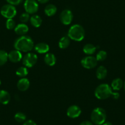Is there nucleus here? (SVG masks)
Segmentation results:
<instances>
[{
  "label": "nucleus",
  "mask_w": 125,
  "mask_h": 125,
  "mask_svg": "<svg viewBox=\"0 0 125 125\" xmlns=\"http://www.w3.org/2000/svg\"><path fill=\"white\" fill-rule=\"evenodd\" d=\"M14 46L15 50L21 52H28L34 48V41L29 36H21L15 39Z\"/></svg>",
  "instance_id": "1"
},
{
  "label": "nucleus",
  "mask_w": 125,
  "mask_h": 125,
  "mask_svg": "<svg viewBox=\"0 0 125 125\" xmlns=\"http://www.w3.org/2000/svg\"><path fill=\"white\" fill-rule=\"evenodd\" d=\"M85 31L82 26L79 24H75L69 28L68 33V36L71 39L75 41H81L84 39Z\"/></svg>",
  "instance_id": "2"
},
{
  "label": "nucleus",
  "mask_w": 125,
  "mask_h": 125,
  "mask_svg": "<svg viewBox=\"0 0 125 125\" xmlns=\"http://www.w3.org/2000/svg\"><path fill=\"white\" fill-rule=\"evenodd\" d=\"M114 92L112 88L108 84L103 83L99 85L94 91V95L98 99L104 100L113 95Z\"/></svg>",
  "instance_id": "3"
},
{
  "label": "nucleus",
  "mask_w": 125,
  "mask_h": 125,
  "mask_svg": "<svg viewBox=\"0 0 125 125\" xmlns=\"http://www.w3.org/2000/svg\"><path fill=\"white\" fill-rule=\"evenodd\" d=\"M106 112L101 107H96L92 111L91 120L93 123L96 125H101L106 120Z\"/></svg>",
  "instance_id": "4"
},
{
  "label": "nucleus",
  "mask_w": 125,
  "mask_h": 125,
  "mask_svg": "<svg viewBox=\"0 0 125 125\" xmlns=\"http://www.w3.org/2000/svg\"><path fill=\"white\" fill-rule=\"evenodd\" d=\"M1 14L8 19H13L17 14L16 8L12 4H5L1 9Z\"/></svg>",
  "instance_id": "5"
},
{
  "label": "nucleus",
  "mask_w": 125,
  "mask_h": 125,
  "mask_svg": "<svg viewBox=\"0 0 125 125\" xmlns=\"http://www.w3.org/2000/svg\"><path fill=\"white\" fill-rule=\"evenodd\" d=\"M38 61V56L34 53H28L22 58V62L26 68H32Z\"/></svg>",
  "instance_id": "6"
},
{
  "label": "nucleus",
  "mask_w": 125,
  "mask_h": 125,
  "mask_svg": "<svg viewBox=\"0 0 125 125\" xmlns=\"http://www.w3.org/2000/svg\"><path fill=\"white\" fill-rule=\"evenodd\" d=\"M24 8L26 12L29 14H34L38 12L39 5L36 0H26L24 3Z\"/></svg>",
  "instance_id": "7"
},
{
  "label": "nucleus",
  "mask_w": 125,
  "mask_h": 125,
  "mask_svg": "<svg viewBox=\"0 0 125 125\" xmlns=\"http://www.w3.org/2000/svg\"><path fill=\"white\" fill-rule=\"evenodd\" d=\"M81 64L85 69H93L95 68L98 64V60L94 56H86L81 60Z\"/></svg>",
  "instance_id": "8"
},
{
  "label": "nucleus",
  "mask_w": 125,
  "mask_h": 125,
  "mask_svg": "<svg viewBox=\"0 0 125 125\" xmlns=\"http://www.w3.org/2000/svg\"><path fill=\"white\" fill-rule=\"evenodd\" d=\"M61 22L64 25H69L72 23L73 20V12L69 9L62 10L60 15Z\"/></svg>",
  "instance_id": "9"
},
{
  "label": "nucleus",
  "mask_w": 125,
  "mask_h": 125,
  "mask_svg": "<svg viewBox=\"0 0 125 125\" xmlns=\"http://www.w3.org/2000/svg\"><path fill=\"white\" fill-rule=\"evenodd\" d=\"M81 113V109L77 105H71L67 110V115L71 118L79 117Z\"/></svg>",
  "instance_id": "10"
},
{
  "label": "nucleus",
  "mask_w": 125,
  "mask_h": 125,
  "mask_svg": "<svg viewBox=\"0 0 125 125\" xmlns=\"http://www.w3.org/2000/svg\"><path fill=\"white\" fill-rule=\"evenodd\" d=\"M23 58L21 52L17 50H12L8 53V60L12 62H18Z\"/></svg>",
  "instance_id": "11"
},
{
  "label": "nucleus",
  "mask_w": 125,
  "mask_h": 125,
  "mask_svg": "<svg viewBox=\"0 0 125 125\" xmlns=\"http://www.w3.org/2000/svg\"><path fill=\"white\" fill-rule=\"evenodd\" d=\"M30 85V80L26 78H21L18 81L17 86V88L21 91H25L29 88Z\"/></svg>",
  "instance_id": "12"
},
{
  "label": "nucleus",
  "mask_w": 125,
  "mask_h": 125,
  "mask_svg": "<svg viewBox=\"0 0 125 125\" xmlns=\"http://www.w3.org/2000/svg\"><path fill=\"white\" fill-rule=\"evenodd\" d=\"M28 26L25 23H20L17 25L14 28L15 33L18 35L24 36L28 32Z\"/></svg>",
  "instance_id": "13"
},
{
  "label": "nucleus",
  "mask_w": 125,
  "mask_h": 125,
  "mask_svg": "<svg viewBox=\"0 0 125 125\" xmlns=\"http://www.w3.org/2000/svg\"><path fill=\"white\" fill-rule=\"evenodd\" d=\"M34 50L39 53H46L49 51V45L45 42H40L34 47Z\"/></svg>",
  "instance_id": "14"
},
{
  "label": "nucleus",
  "mask_w": 125,
  "mask_h": 125,
  "mask_svg": "<svg viewBox=\"0 0 125 125\" xmlns=\"http://www.w3.org/2000/svg\"><path fill=\"white\" fill-rule=\"evenodd\" d=\"M10 95L9 92L6 90L0 91V103L2 104H8L10 102Z\"/></svg>",
  "instance_id": "15"
},
{
  "label": "nucleus",
  "mask_w": 125,
  "mask_h": 125,
  "mask_svg": "<svg viewBox=\"0 0 125 125\" xmlns=\"http://www.w3.org/2000/svg\"><path fill=\"white\" fill-rule=\"evenodd\" d=\"M56 59L55 55L51 53H47L44 56V62L45 64L50 66L55 65L56 63Z\"/></svg>",
  "instance_id": "16"
},
{
  "label": "nucleus",
  "mask_w": 125,
  "mask_h": 125,
  "mask_svg": "<svg viewBox=\"0 0 125 125\" xmlns=\"http://www.w3.org/2000/svg\"><path fill=\"white\" fill-rule=\"evenodd\" d=\"M107 75V70L104 66H101L97 69L96 72V75L99 80H103L106 77Z\"/></svg>",
  "instance_id": "17"
},
{
  "label": "nucleus",
  "mask_w": 125,
  "mask_h": 125,
  "mask_svg": "<svg viewBox=\"0 0 125 125\" xmlns=\"http://www.w3.org/2000/svg\"><path fill=\"white\" fill-rule=\"evenodd\" d=\"M123 85L124 83L121 79L116 78V79H114L113 81L112 82L111 87L112 90H115V91H118L122 88Z\"/></svg>",
  "instance_id": "18"
},
{
  "label": "nucleus",
  "mask_w": 125,
  "mask_h": 125,
  "mask_svg": "<svg viewBox=\"0 0 125 125\" xmlns=\"http://www.w3.org/2000/svg\"><path fill=\"white\" fill-rule=\"evenodd\" d=\"M30 21L31 25L35 28H39L42 23L41 17L38 15H33V16H31L30 17Z\"/></svg>",
  "instance_id": "19"
},
{
  "label": "nucleus",
  "mask_w": 125,
  "mask_h": 125,
  "mask_svg": "<svg viewBox=\"0 0 125 125\" xmlns=\"http://www.w3.org/2000/svg\"><path fill=\"white\" fill-rule=\"evenodd\" d=\"M57 11V8L53 4H48L44 9V12L45 15L48 17H52L55 15Z\"/></svg>",
  "instance_id": "20"
},
{
  "label": "nucleus",
  "mask_w": 125,
  "mask_h": 125,
  "mask_svg": "<svg viewBox=\"0 0 125 125\" xmlns=\"http://www.w3.org/2000/svg\"><path fill=\"white\" fill-rule=\"evenodd\" d=\"M70 38L68 36H63L59 41L58 45L59 47L61 49H65L69 47L70 45L71 41Z\"/></svg>",
  "instance_id": "21"
},
{
  "label": "nucleus",
  "mask_w": 125,
  "mask_h": 125,
  "mask_svg": "<svg viewBox=\"0 0 125 125\" xmlns=\"http://www.w3.org/2000/svg\"><path fill=\"white\" fill-rule=\"evenodd\" d=\"M97 47L92 44H86L83 48V51L86 55H91L95 53Z\"/></svg>",
  "instance_id": "22"
},
{
  "label": "nucleus",
  "mask_w": 125,
  "mask_h": 125,
  "mask_svg": "<svg viewBox=\"0 0 125 125\" xmlns=\"http://www.w3.org/2000/svg\"><path fill=\"white\" fill-rule=\"evenodd\" d=\"M8 60V53L4 50H0V66H3L6 63Z\"/></svg>",
  "instance_id": "23"
},
{
  "label": "nucleus",
  "mask_w": 125,
  "mask_h": 125,
  "mask_svg": "<svg viewBox=\"0 0 125 125\" xmlns=\"http://www.w3.org/2000/svg\"><path fill=\"white\" fill-rule=\"evenodd\" d=\"M28 74V70L25 66H21L18 68L16 71V74L20 77H25Z\"/></svg>",
  "instance_id": "24"
},
{
  "label": "nucleus",
  "mask_w": 125,
  "mask_h": 125,
  "mask_svg": "<svg viewBox=\"0 0 125 125\" xmlns=\"http://www.w3.org/2000/svg\"><path fill=\"white\" fill-rule=\"evenodd\" d=\"M14 118L17 122L22 123L25 121L26 119V116L25 114L22 112H17L14 116Z\"/></svg>",
  "instance_id": "25"
},
{
  "label": "nucleus",
  "mask_w": 125,
  "mask_h": 125,
  "mask_svg": "<svg viewBox=\"0 0 125 125\" xmlns=\"http://www.w3.org/2000/svg\"><path fill=\"white\" fill-rule=\"evenodd\" d=\"M107 56V54L106 52L104 50H101L97 53L96 58L98 60V61H103L106 59Z\"/></svg>",
  "instance_id": "26"
},
{
  "label": "nucleus",
  "mask_w": 125,
  "mask_h": 125,
  "mask_svg": "<svg viewBox=\"0 0 125 125\" xmlns=\"http://www.w3.org/2000/svg\"><path fill=\"white\" fill-rule=\"evenodd\" d=\"M6 26L8 30H13L15 28V21L12 19H9L7 20Z\"/></svg>",
  "instance_id": "27"
},
{
  "label": "nucleus",
  "mask_w": 125,
  "mask_h": 125,
  "mask_svg": "<svg viewBox=\"0 0 125 125\" xmlns=\"http://www.w3.org/2000/svg\"><path fill=\"white\" fill-rule=\"evenodd\" d=\"M30 20V14L27 12H24L20 15V20L22 23H27L29 20Z\"/></svg>",
  "instance_id": "28"
},
{
  "label": "nucleus",
  "mask_w": 125,
  "mask_h": 125,
  "mask_svg": "<svg viewBox=\"0 0 125 125\" xmlns=\"http://www.w3.org/2000/svg\"><path fill=\"white\" fill-rule=\"evenodd\" d=\"M22 1L23 0H6V1L9 4H12L13 6L19 5L22 2Z\"/></svg>",
  "instance_id": "29"
},
{
  "label": "nucleus",
  "mask_w": 125,
  "mask_h": 125,
  "mask_svg": "<svg viewBox=\"0 0 125 125\" xmlns=\"http://www.w3.org/2000/svg\"><path fill=\"white\" fill-rule=\"evenodd\" d=\"M23 125H36V123L33 121V120H27V121H25Z\"/></svg>",
  "instance_id": "30"
},
{
  "label": "nucleus",
  "mask_w": 125,
  "mask_h": 125,
  "mask_svg": "<svg viewBox=\"0 0 125 125\" xmlns=\"http://www.w3.org/2000/svg\"><path fill=\"white\" fill-rule=\"evenodd\" d=\"M80 125H93L92 122L90 121H84L80 124Z\"/></svg>",
  "instance_id": "31"
},
{
  "label": "nucleus",
  "mask_w": 125,
  "mask_h": 125,
  "mask_svg": "<svg viewBox=\"0 0 125 125\" xmlns=\"http://www.w3.org/2000/svg\"><path fill=\"white\" fill-rule=\"evenodd\" d=\"M112 97H113V98L115 99H118L119 97H120V94H119L118 93H114V94H113V95H112Z\"/></svg>",
  "instance_id": "32"
},
{
  "label": "nucleus",
  "mask_w": 125,
  "mask_h": 125,
  "mask_svg": "<svg viewBox=\"0 0 125 125\" xmlns=\"http://www.w3.org/2000/svg\"><path fill=\"white\" fill-rule=\"evenodd\" d=\"M38 2H39V3H41V4H44V3H47L49 0H38Z\"/></svg>",
  "instance_id": "33"
},
{
  "label": "nucleus",
  "mask_w": 125,
  "mask_h": 125,
  "mask_svg": "<svg viewBox=\"0 0 125 125\" xmlns=\"http://www.w3.org/2000/svg\"><path fill=\"white\" fill-rule=\"evenodd\" d=\"M102 125H113L112 123L109 122V121H105V122H104Z\"/></svg>",
  "instance_id": "34"
},
{
  "label": "nucleus",
  "mask_w": 125,
  "mask_h": 125,
  "mask_svg": "<svg viewBox=\"0 0 125 125\" xmlns=\"http://www.w3.org/2000/svg\"><path fill=\"white\" fill-rule=\"evenodd\" d=\"M123 86H124V89H125V82H124V85H123Z\"/></svg>",
  "instance_id": "35"
},
{
  "label": "nucleus",
  "mask_w": 125,
  "mask_h": 125,
  "mask_svg": "<svg viewBox=\"0 0 125 125\" xmlns=\"http://www.w3.org/2000/svg\"><path fill=\"white\" fill-rule=\"evenodd\" d=\"M1 80H0V85H1Z\"/></svg>",
  "instance_id": "36"
},
{
  "label": "nucleus",
  "mask_w": 125,
  "mask_h": 125,
  "mask_svg": "<svg viewBox=\"0 0 125 125\" xmlns=\"http://www.w3.org/2000/svg\"></svg>",
  "instance_id": "37"
}]
</instances>
